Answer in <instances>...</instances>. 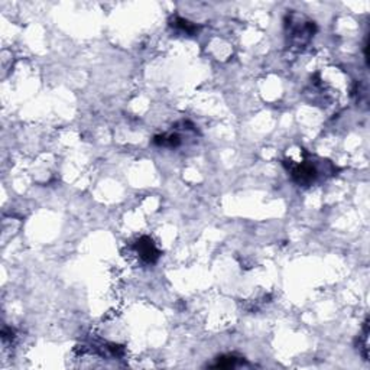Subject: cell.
I'll return each instance as SVG.
<instances>
[{"instance_id":"6da1fadb","label":"cell","mask_w":370,"mask_h":370,"mask_svg":"<svg viewBox=\"0 0 370 370\" xmlns=\"http://www.w3.org/2000/svg\"><path fill=\"white\" fill-rule=\"evenodd\" d=\"M285 29L291 48L302 49L314 38L317 26L313 20H306L305 17L299 16L297 13H290L285 19Z\"/></svg>"},{"instance_id":"7a4b0ae2","label":"cell","mask_w":370,"mask_h":370,"mask_svg":"<svg viewBox=\"0 0 370 370\" xmlns=\"http://www.w3.org/2000/svg\"><path fill=\"white\" fill-rule=\"evenodd\" d=\"M285 167L290 171L292 179L298 185L302 187H310L313 185L321 175V171L318 168L317 162H313L311 159H302L301 162H294L285 159Z\"/></svg>"},{"instance_id":"3957f363","label":"cell","mask_w":370,"mask_h":370,"mask_svg":"<svg viewBox=\"0 0 370 370\" xmlns=\"http://www.w3.org/2000/svg\"><path fill=\"white\" fill-rule=\"evenodd\" d=\"M133 250L136 253L139 259L146 263V265H153L156 263V260L161 256V252L155 246V243L151 237L142 236L133 243Z\"/></svg>"},{"instance_id":"277c9868","label":"cell","mask_w":370,"mask_h":370,"mask_svg":"<svg viewBox=\"0 0 370 370\" xmlns=\"http://www.w3.org/2000/svg\"><path fill=\"white\" fill-rule=\"evenodd\" d=\"M357 348L359 353L362 354L364 360H369V318H366V321L363 324L362 334L359 336L357 340Z\"/></svg>"},{"instance_id":"5b68a950","label":"cell","mask_w":370,"mask_h":370,"mask_svg":"<svg viewBox=\"0 0 370 370\" xmlns=\"http://www.w3.org/2000/svg\"><path fill=\"white\" fill-rule=\"evenodd\" d=\"M241 357H237L234 354H224V356H220L217 357L216 363H213L210 367H214V369H232L239 366Z\"/></svg>"},{"instance_id":"8992f818","label":"cell","mask_w":370,"mask_h":370,"mask_svg":"<svg viewBox=\"0 0 370 370\" xmlns=\"http://www.w3.org/2000/svg\"><path fill=\"white\" fill-rule=\"evenodd\" d=\"M169 24L172 28H175V29H179V31H182V32L188 33V35H194V33L198 31V26L197 25L191 24L190 20H187V19H182V17L179 16H174L171 20H169Z\"/></svg>"},{"instance_id":"52a82bcc","label":"cell","mask_w":370,"mask_h":370,"mask_svg":"<svg viewBox=\"0 0 370 370\" xmlns=\"http://www.w3.org/2000/svg\"><path fill=\"white\" fill-rule=\"evenodd\" d=\"M153 143L158 146H167V148H177L181 145V136L177 133L169 135H158L153 137Z\"/></svg>"}]
</instances>
